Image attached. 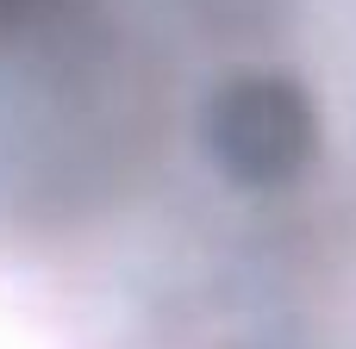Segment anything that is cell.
<instances>
[{"instance_id":"1","label":"cell","mask_w":356,"mask_h":349,"mask_svg":"<svg viewBox=\"0 0 356 349\" xmlns=\"http://www.w3.org/2000/svg\"><path fill=\"white\" fill-rule=\"evenodd\" d=\"M307 150V119L300 100L288 87H238L219 112V156L250 175V181H275L294 169V156Z\"/></svg>"},{"instance_id":"2","label":"cell","mask_w":356,"mask_h":349,"mask_svg":"<svg viewBox=\"0 0 356 349\" xmlns=\"http://www.w3.org/2000/svg\"><path fill=\"white\" fill-rule=\"evenodd\" d=\"M0 6H19V0H0Z\"/></svg>"}]
</instances>
